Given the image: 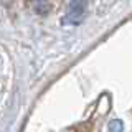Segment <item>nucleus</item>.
Here are the masks:
<instances>
[{"label":"nucleus","mask_w":132,"mask_h":132,"mask_svg":"<svg viewBox=\"0 0 132 132\" xmlns=\"http://www.w3.org/2000/svg\"><path fill=\"white\" fill-rule=\"evenodd\" d=\"M124 130V124L119 119H114V121L109 122V132H122Z\"/></svg>","instance_id":"3"},{"label":"nucleus","mask_w":132,"mask_h":132,"mask_svg":"<svg viewBox=\"0 0 132 132\" xmlns=\"http://www.w3.org/2000/svg\"><path fill=\"white\" fill-rule=\"evenodd\" d=\"M33 8L36 10V13L46 15L51 10V3H50V0H33Z\"/></svg>","instance_id":"2"},{"label":"nucleus","mask_w":132,"mask_h":132,"mask_svg":"<svg viewBox=\"0 0 132 132\" xmlns=\"http://www.w3.org/2000/svg\"><path fill=\"white\" fill-rule=\"evenodd\" d=\"M86 0H73L63 16V25H79L86 13Z\"/></svg>","instance_id":"1"},{"label":"nucleus","mask_w":132,"mask_h":132,"mask_svg":"<svg viewBox=\"0 0 132 132\" xmlns=\"http://www.w3.org/2000/svg\"><path fill=\"white\" fill-rule=\"evenodd\" d=\"M0 97H2V94H0Z\"/></svg>","instance_id":"4"},{"label":"nucleus","mask_w":132,"mask_h":132,"mask_svg":"<svg viewBox=\"0 0 132 132\" xmlns=\"http://www.w3.org/2000/svg\"><path fill=\"white\" fill-rule=\"evenodd\" d=\"M50 2H51V0H50Z\"/></svg>","instance_id":"5"}]
</instances>
